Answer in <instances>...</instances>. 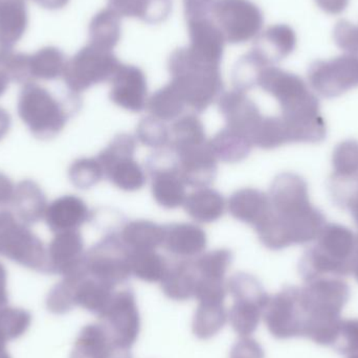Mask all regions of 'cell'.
<instances>
[{
  "label": "cell",
  "instance_id": "cell-58",
  "mask_svg": "<svg viewBox=\"0 0 358 358\" xmlns=\"http://www.w3.org/2000/svg\"><path fill=\"white\" fill-rule=\"evenodd\" d=\"M353 259H355V264L358 268V236L357 237V242H355V252H353Z\"/></svg>",
  "mask_w": 358,
  "mask_h": 358
},
{
  "label": "cell",
  "instance_id": "cell-32",
  "mask_svg": "<svg viewBox=\"0 0 358 358\" xmlns=\"http://www.w3.org/2000/svg\"><path fill=\"white\" fill-rule=\"evenodd\" d=\"M122 17L107 6L94 15L90 24V44L113 50L122 37Z\"/></svg>",
  "mask_w": 358,
  "mask_h": 358
},
{
  "label": "cell",
  "instance_id": "cell-20",
  "mask_svg": "<svg viewBox=\"0 0 358 358\" xmlns=\"http://www.w3.org/2000/svg\"><path fill=\"white\" fill-rule=\"evenodd\" d=\"M227 208L234 218L254 229L263 224L273 212L269 196L252 187H244L231 194Z\"/></svg>",
  "mask_w": 358,
  "mask_h": 358
},
{
  "label": "cell",
  "instance_id": "cell-2",
  "mask_svg": "<svg viewBox=\"0 0 358 358\" xmlns=\"http://www.w3.org/2000/svg\"><path fill=\"white\" fill-rule=\"evenodd\" d=\"M171 83L195 113L206 111L222 94L220 64L199 56L189 46L178 48L168 61Z\"/></svg>",
  "mask_w": 358,
  "mask_h": 358
},
{
  "label": "cell",
  "instance_id": "cell-40",
  "mask_svg": "<svg viewBox=\"0 0 358 358\" xmlns=\"http://www.w3.org/2000/svg\"><path fill=\"white\" fill-rule=\"evenodd\" d=\"M206 136L201 120L195 113L179 117L173 122L170 130L169 147L183 146L206 142Z\"/></svg>",
  "mask_w": 358,
  "mask_h": 358
},
{
  "label": "cell",
  "instance_id": "cell-1",
  "mask_svg": "<svg viewBox=\"0 0 358 358\" xmlns=\"http://www.w3.org/2000/svg\"><path fill=\"white\" fill-rule=\"evenodd\" d=\"M268 196L273 212L255 229L265 248L281 250L317 240L326 219L311 203L304 178L292 172L281 173L271 183Z\"/></svg>",
  "mask_w": 358,
  "mask_h": 358
},
{
  "label": "cell",
  "instance_id": "cell-55",
  "mask_svg": "<svg viewBox=\"0 0 358 358\" xmlns=\"http://www.w3.org/2000/svg\"><path fill=\"white\" fill-rule=\"evenodd\" d=\"M69 0H45V6L50 8H63Z\"/></svg>",
  "mask_w": 358,
  "mask_h": 358
},
{
  "label": "cell",
  "instance_id": "cell-39",
  "mask_svg": "<svg viewBox=\"0 0 358 358\" xmlns=\"http://www.w3.org/2000/svg\"><path fill=\"white\" fill-rule=\"evenodd\" d=\"M252 142L254 146L264 150H273L289 144L287 131L281 117H263L252 134Z\"/></svg>",
  "mask_w": 358,
  "mask_h": 358
},
{
  "label": "cell",
  "instance_id": "cell-13",
  "mask_svg": "<svg viewBox=\"0 0 358 358\" xmlns=\"http://www.w3.org/2000/svg\"><path fill=\"white\" fill-rule=\"evenodd\" d=\"M99 317L115 346L129 350L136 344L141 331V317L136 294L131 289L115 292Z\"/></svg>",
  "mask_w": 358,
  "mask_h": 358
},
{
  "label": "cell",
  "instance_id": "cell-56",
  "mask_svg": "<svg viewBox=\"0 0 358 358\" xmlns=\"http://www.w3.org/2000/svg\"><path fill=\"white\" fill-rule=\"evenodd\" d=\"M8 78L6 77L3 71H0V96L4 94L6 88H8Z\"/></svg>",
  "mask_w": 358,
  "mask_h": 358
},
{
  "label": "cell",
  "instance_id": "cell-10",
  "mask_svg": "<svg viewBox=\"0 0 358 358\" xmlns=\"http://www.w3.org/2000/svg\"><path fill=\"white\" fill-rule=\"evenodd\" d=\"M227 292L234 299L229 315V323L240 336H250L258 327L261 310L267 302V296L260 282L246 273H237L227 283Z\"/></svg>",
  "mask_w": 358,
  "mask_h": 358
},
{
  "label": "cell",
  "instance_id": "cell-16",
  "mask_svg": "<svg viewBox=\"0 0 358 358\" xmlns=\"http://www.w3.org/2000/svg\"><path fill=\"white\" fill-rule=\"evenodd\" d=\"M109 98L117 106L141 113L148 103V84L144 71L134 65L121 64L110 80Z\"/></svg>",
  "mask_w": 358,
  "mask_h": 358
},
{
  "label": "cell",
  "instance_id": "cell-33",
  "mask_svg": "<svg viewBox=\"0 0 358 358\" xmlns=\"http://www.w3.org/2000/svg\"><path fill=\"white\" fill-rule=\"evenodd\" d=\"M152 117L163 122L176 121L187 108V103L171 82L157 90L147 103Z\"/></svg>",
  "mask_w": 358,
  "mask_h": 358
},
{
  "label": "cell",
  "instance_id": "cell-11",
  "mask_svg": "<svg viewBox=\"0 0 358 358\" xmlns=\"http://www.w3.org/2000/svg\"><path fill=\"white\" fill-rule=\"evenodd\" d=\"M310 87L324 98H338L358 88V55L345 54L317 60L308 69Z\"/></svg>",
  "mask_w": 358,
  "mask_h": 358
},
{
  "label": "cell",
  "instance_id": "cell-22",
  "mask_svg": "<svg viewBox=\"0 0 358 358\" xmlns=\"http://www.w3.org/2000/svg\"><path fill=\"white\" fill-rule=\"evenodd\" d=\"M296 48L294 29L287 24H275L261 31L255 39L254 50L265 64L275 66L292 54Z\"/></svg>",
  "mask_w": 358,
  "mask_h": 358
},
{
  "label": "cell",
  "instance_id": "cell-25",
  "mask_svg": "<svg viewBox=\"0 0 358 358\" xmlns=\"http://www.w3.org/2000/svg\"><path fill=\"white\" fill-rule=\"evenodd\" d=\"M48 206L45 194L35 181L25 179L15 187L10 208L13 214L24 224L31 227L44 219Z\"/></svg>",
  "mask_w": 358,
  "mask_h": 358
},
{
  "label": "cell",
  "instance_id": "cell-30",
  "mask_svg": "<svg viewBox=\"0 0 358 358\" xmlns=\"http://www.w3.org/2000/svg\"><path fill=\"white\" fill-rule=\"evenodd\" d=\"M115 347L103 324H90L78 334L69 358H108Z\"/></svg>",
  "mask_w": 358,
  "mask_h": 358
},
{
  "label": "cell",
  "instance_id": "cell-52",
  "mask_svg": "<svg viewBox=\"0 0 358 358\" xmlns=\"http://www.w3.org/2000/svg\"><path fill=\"white\" fill-rule=\"evenodd\" d=\"M343 203L347 206L353 220L355 221L358 227V189H351L350 193L345 196Z\"/></svg>",
  "mask_w": 358,
  "mask_h": 358
},
{
  "label": "cell",
  "instance_id": "cell-51",
  "mask_svg": "<svg viewBox=\"0 0 358 358\" xmlns=\"http://www.w3.org/2000/svg\"><path fill=\"white\" fill-rule=\"evenodd\" d=\"M315 2L326 14L340 15L348 8L350 0H315Z\"/></svg>",
  "mask_w": 358,
  "mask_h": 358
},
{
  "label": "cell",
  "instance_id": "cell-29",
  "mask_svg": "<svg viewBox=\"0 0 358 358\" xmlns=\"http://www.w3.org/2000/svg\"><path fill=\"white\" fill-rule=\"evenodd\" d=\"M185 212L193 220L199 223L216 222L224 215V197L216 189L199 187L185 198Z\"/></svg>",
  "mask_w": 358,
  "mask_h": 358
},
{
  "label": "cell",
  "instance_id": "cell-24",
  "mask_svg": "<svg viewBox=\"0 0 358 358\" xmlns=\"http://www.w3.org/2000/svg\"><path fill=\"white\" fill-rule=\"evenodd\" d=\"M189 45L193 52L212 62L221 64L227 41L210 17L187 19Z\"/></svg>",
  "mask_w": 358,
  "mask_h": 358
},
{
  "label": "cell",
  "instance_id": "cell-31",
  "mask_svg": "<svg viewBox=\"0 0 358 358\" xmlns=\"http://www.w3.org/2000/svg\"><path fill=\"white\" fill-rule=\"evenodd\" d=\"M210 145L217 159L227 164L244 161L254 147L250 136L227 127L217 132Z\"/></svg>",
  "mask_w": 358,
  "mask_h": 358
},
{
  "label": "cell",
  "instance_id": "cell-19",
  "mask_svg": "<svg viewBox=\"0 0 358 358\" xmlns=\"http://www.w3.org/2000/svg\"><path fill=\"white\" fill-rule=\"evenodd\" d=\"M92 217V213L82 198L76 195H64L48 204L44 220L48 229L57 234L78 231Z\"/></svg>",
  "mask_w": 358,
  "mask_h": 358
},
{
  "label": "cell",
  "instance_id": "cell-36",
  "mask_svg": "<svg viewBox=\"0 0 358 358\" xmlns=\"http://www.w3.org/2000/svg\"><path fill=\"white\" fill-rule=\"evenodd\" d=\"M31 313L20 307H0V345L8 346L24 336L31 326Z\"/></svg>",
  "mask_w": 358,
  "mask_h": 358
},
{
  "label": "cell",
  "instance_id": "cell-15",
  "mask_svg": "<svg viewBox=\"0 0 358 358\" xmlns=\"http://www.w3.org/2000/svg\"><path fill=\"white\" fill-rule=\"evenodd\" d=\"M169 148L178 157L179 173L185 185L199 189L214 182L218 171V159L208 141Z\"/></svg>",
  "mask_w": 358,
  "mask_h": 358
},
{
  "label": "cell",
  "instance_id": "cell-3",
  "mask_svg": "<svg viewBox=\"0 0 358 358\" xmlns=\"http://www.w3.org/2000/svg\"><path fill=\"white\" fill-rule=\"evenodd\" d=\"M258 86L279 102L281 117L288 123H310L323 117L319 99L296 73L267 66L261 73Z\"/></svg>",
  "mask_w": 358,
  "mask_h": 358
},
{
  "label": "cell",
  "instance_id": "cell-45",
  "mask_svg": "<svg viewBox=\"0 0 358 358\" xmlns=\"http://www.w3.org/2000/svg\"><path fill=\"white\" fill-rule=\"evenodd\" d=\"M136 138L145 146L157 150L169 146L170 130L163 121L151 115L141 120L138 124Z\"/></svg>",
  "mask_w": 358,
  "mask_h": 358
},
{
  "label": "cell",
  "instance_id": "cell-59",
  "mask_svg": "<svg viewBox=\"0 0 358 358\" xmlns=\"http://www.w3.org/2000/svg\"><path fill=\"white\" fill-rule=\"evenodd\" d=\"M355 179H357V181H358V176H357V178H355Z\"/></svg>",
  "mask_w": 358,
  "mask_h": 358
},
{
  "label": "cell",
  "instance_id": "cell-12",
  "mask_svg": "<svg viewBox=\"0 0 358 358\" xmlns=\"http://www.w3.org/2000/svg\"><path fill=\"white\" fill-rule=\"evenodd\" d=\"M146 168L151 176V191L157 204L173 210L185 203V183L179 173L178 159L171 149H157L147 159Z\"/></svg>",
  "mask_w": 358,
  "mask_h": 358
},
{
  "label": "cell",
  "instance_id": "cell-35",
  "mask_svg": "<svg viewBox=\"0 0 358 358\" xmlns=\"http://www.w3.org/2000/svg\"><path fill=\"white\" fill-rule=\"evenodd\" d=\"M169 263L165 257L155 250L130 252L131 275L148 283H157L163 280Z\"/></svg>",
  "mask_w": 358,
  "mask_h": 358
},
{
  "label": "cell",
  "instance_id": "cell-50",
  "mask_svg": "<svg viewBox=\"0 0 358 358\" xmlns=\"http://www.w3.org/2000/svg\"><path fill=\"white\" fill-rule=\"evenodd\" d=\"M15 187L13 181L0 172V210L12 203Z\"/></svg>",
  "mask_w": 358,
  "mask_h": 358
},
{
  "label": "cell",
  "instance_id": "cell-18",
  "mask_svg": "<svg viewBox=\"0 0 358 358\" xmlns=\"http://www.w3.org/2000/svg\"><path fill=\"white\" fill-rule=\"evenodd\" d=\"M218 108L227 123V127L250 136L263 119L256 103L239 90L222 92L219 96Z\"/></svg>",
  "mask_w": 358,
  "mask_h": 358
},
{
  "label": "cell",
  "instance_id": "cell-27",
  "mask_svg": "<svg viewBox=\"0 0 358 358\" xmlns=\"http://www.w3.org/2000/svg\"><path fill=\"white\" fill-rule=\"evenodd\" d=\"M119 236L130 252L155 250L163 245L165 227L150 220L128 221L122 225Z\"/></svg>",
  "mask_w": 358,
  "mask_h": 358
},
{
  "label": "cell",
  "instance_id": "cell-6",
  "mask_svg": "<svg viewBox=\"0 0 358 358\" xmlns=\"http://www.w3.org/2000/svg\"><path fill=\"white\" fill-rule=\"evenodd\" d=\"M121 64L113 50L90 43L67 62L63 78L69 92L80 96L92 86L110 82Z\"/></svg>",
  "mask_w": 358,
  "mask_h": 358
},
{
  "label": "cell",
  "instance_id": "cell-38",
  "mask_svg": "<svg viewBox=\"0 0 358 358\" xmlns=\"http://www.w3.org/2000/svg\"><path fill=\"white\" fill-rule=\"evenodd\" d=\"M267 66L268 65L265 64L254 50H250L242 56L234 67L231 73L234 88L242 92L252 90L258 85L261 73Z\"/></svg>",
  "mask_w": 358,
  "mask_h": 358
},
{
  "label": "cell",
  "instance_id": "cell-28",
  "mask_svg": "<svg viewBox=\"0 0 358 358\" xmlns=\"http://www.w3.org/2000/svg\"><path fill=\"white\" fill-rule=\"evenodd\" d=\"M108 8L121 17L159 24L171 14L172 0H108Z\"/></svg>",
  "mask_w": 358,
  "mask_h": 358
},
{
  "label": "cell",
  "instance_id": "cell-34",
  "mask_svg": "<svg viewBox=\"0 0 358 358\" xmlns=\"http://www.w3.org/2000/svg\"><path fill=\"white\" fill-rule=\"evenodd\" d=\"M227 319L223 303H199L192 324L193 334L200 340H210L224 327Z\"/></svg>",
  "mask_w": 358,
  "mask_h": 358
},
{
  "label": "cell",
  "instance_id": "cell-5",
  "mask_svg": "<svg viewBox=\"0 0 358 358\" xmlns=\"http://www.w3.org/2000/svg\"><path fill=\"white\" fill-rule=\"evenodd\" d=\"M0 256L36 271L48 273L43 242L10 210H0Z\"/></svg>",
  "mask_w": 358,
  "mask_h": 358
},
{
  "label": "cell",
  "instance_id": "cell-21",
  "mask_svg": "<svg viewBox=\"0 0 358 358\" xmlns=\"http://www.w3.org/2000/svg\"><path fill=\"white\" fill-rule=\"evenodd\" d=\"M163 246L169 254L180 259L197 258L208 244L206 231L193 223H170L164 225Z\"/></svg>",
  "mask_w": 358,
  "mask_h": 358
},
{
  "label": "cell",
  "instance_id": "cell-23",
  "mask_svg": "<svg viewBox=\"0 0 358 358\" xmlns=\"http://www.w3.org/2000/svg\"><path fill=\"white\" fill-rule=\"evenodd\" d=\"M63 278L73 282L75 306L81 307L98 317L104 313L115 294V288L90 277L85 268Z\"/></svg>",
  "mask_w": 358,
  "mask_h": 358
},
{
  "label": "cell",
  "instance_id": "cell-9",
  "mask_svg": "<svg viewBox=\"0 0 358 358\" xmlns=\"http://www.w3.org/2000/svg\"><path fill=\"white\" fill-rule=\"evenodd\" d=\"M210 15L231 44L256 39L264 24L262 10L250 0H215Z\"/></svg>",
  "mask_w": 358,
  "mask_h": 358
},
{
  "label": "cell",
  "instance_id": "cell-14",
  "mask_svg": "<svg viewBox=\"0 0 358 358\" xmlns=\"http://www.w3.org/2000/svg\"><path fill=\"white\" fill-rule=\"evenodd\" d=\"M317 243L309 248L303 261L317 267L343 266L352 258L357 237L344 225L325 224L317 238Z\"/></svg>",
  "mask_w": 358,
  "mask_h": 358
},
{
  "label": "cell",
  "instance_id": "cell-37",
  "mask_svg": "<svg viewBox=\"0 0 358 358\" xmlns=\"http://www.w3.org/2000/svg\"><path fill=\"white\" fill-rule=\"evenodd\" d=\"M66 64L62 52L54 48H45L29 58V76L31 79H58L64 75Z\"/></svg>",
  "mask_w": 358,
  "mask_h": 358
},
{
  "label": "cell",
  "instance_id": "cell-26",
  "mask_svg": "<svg viewBox=\"0 0 358 358\" xmlns=\"http://www.w3.org/2000/svg\"><path fill=\"white\" fill-rule=\"evenodd\" d=\"M198 275L194 260L181 259L171 263L162 280V289L171 300L183 302L194 298Z\"/></svg>",
  "mask_w": 358,
  "mask_h": 358
},
{
  "label": "cell",
  "instance_id": "cell-43",
  "mask_svg": "<svg viewBox=\"0 0 358 358\" xmlns=\"http://www.w3.org/2000/svg\"><path fill=\"white\" fill-rule=\"evenodd\" d=\"M69 178L78 189H87L98 185L105 178V174L96 157H81L71 164Z\"/></svg>",
  "mask_w": 358,
  "mask_h": 358
},
{
  "label": "cell",
  "instance_id": "cell-42",
  "mask_svg": "<svg viewBox=\"0 0 358 358\" xmlns=\"http://www.w3.org/2000/svg\"><path fill=\"white\" fill-rule=\"evenodd\" d=\"M234 255L227 248H218L201 254L194 260L199 277L224 280L225 273L233 262Z\"/></svg>",
  "mask_w": 358,
  "mask_h": 358
},
{
  "label": "cell",
  "instance_id": "cell-46",
  "mask_svg": "<svg viewBox=\"0 0 358 358\" xmlns=\"http://www.w3.org/2000/svg\"><path fill=\"white\" fill-rule=\"evenodd\" d=\"M46 308L54 315H65L75 308L73 282L67 278L54 286L45 300Z\"/></svg>",
  "mask_w": 358,
  "mask_h": 358
},
{
  "label": "cell",
  "instance_id": "cell-44",
  "mask_svg": "<svg viewBox=\"0 0 358 358\" xmlns=\"http://www.w3.org/2000/svg\"><path fill=\"white\" fill-rule=\"evenodd\" d=\"M23 8L20 0H8L0 6V34L8 42L18 39L24 29L27 15Z\"/></svg>",
  "mask_w": 358,
  "mask_h": 358
},
{
  "label": "cell",
  "instance_id": "cell-8",
  "mask_svg": "<svg viewBox=\"0 0 358 358\" xmlns=\"http://www.w3.org/2000/svg\"><path fill=\"white\" fill-rule=\"evenodd\" d=\"M136 151V138L120 134L96 157L104 170L105 178L125 192L138 191L147 182L144 169L134 159Z\"/></svg>",
  "mask_w": 358,
  "mask_h": 358
},
{
  "label": "cell",
  "instance_id": "cell-17",
  "mask_svg": "<svg viewBox=\"0 0 358 358\" xmlns=\"http://www.w3.org/2000/svg\"><path fill=\"white\" fill-rule=\"evenodd\" d=\"M48 250V273L71 275L84 266V241L79 231L57 233Z\"/></svg>",
  "mask_w": 358,
  "mask_h": 358
},
{
  "label": "cell",
  "instance_id": "cell-4",
  "mask_svg": "<svg viewBox=\"0 0 358 358\" xmlns=\"http://www.w3.org/2000/svg\"><path fill=\"white\" fill-rule=\"evenodd\" d=\"M17 110L34 136L48 140L64 129L71 111H77L78 106H67L45 88L27 83L21 90Z\"/></svg>",
  "mask_w": 358,
  "mask_h": 358
},
{
  "label": "cell",
  "instance_id": "cell-41",
  "mask_svg": "<svg viewBox=\"0 0 358 358\" xmlns=\"http://www.w3.org/2000/svg\"><path fill=\"white\" fill-rule=\"evenodd\" d=\"M332 167L336 180H355L358 176V142L344 141L334 149Z\"/></svg>",
  "mask_w": 358,
  "mask_h": 358
},
{
  "label": "cell",
  "instance_id": "cell-57",
  "mask_svg": "<svg viewBox=\"0 0 358 358\" xmlns=\"http://www.w3.org/2000/svg\"><path fill=\"white\" fill-rule=\"evenodd\" d=\"M0 358H13L8 350V346L0 345Z\"/></svg>",
  "mask_w": 358,
  "mask_h": 358
},
{
  "label": "cell",
  "instance_id": "cell-53",
  "mask_svg": "<svg viewBox=\"0 0 358 358\" xmlns=\"http://www.w3.org/2000/svg\"><path fill=\"white\" fill-rule=\"evenodd\" d=\"M8 273L6 267L0 262V306L8 303Z\"/></svg>",
  "mask_w": 358,
  "mask_h": 358
},
{
  "label": "cell",
  "instance_id": "cell-49",
  "mask_svg": "<svg viewBox=\"0 0 358 358\" xmlns=\"http://www.w3.org/2000/svg\"><path fill=\"white\" fill-rule=\"evenodd\" d=\"M215 0H183L187 19L208 17Z\"/></svg>",
  "mask_w": 358,
  "mask_h": 358
},
{
  "label": "cell",
  "instance_id": "cell-54",
  "mask_svg": "<svg viewBox=\"0 0 358 358\" xmlns=\"http://www.w3.org/2000/svg\"><path fill=\"white\" fill-rule=\"evenodd\" d=\"M10 124H12L10 115L6 109L0 107V141L3 140L4 136L10 131Z\"/></svg>",
  "mask_w": 358,
  "mask_h": 358
},
{
  "label": "cell",
  "instance_id": "cell-48",
  "mask_svg": "<svg viewBox=\"0 0 358 358\" xmlns=\"http://www.w3.org/2000/svg\"><path fill=\"white\" fill-rule=\"evenodd\" d=\"M229 358H263V351L256 341L244 336L231 347Z\"/></svg>",
  "mask_w": 358,
  "mask_h": 358
},
{
  "label": "cell",
  "instance_id": "cell-7",
  "mask_svg": "<svg viewBox=\"0 0 358 358\" xmlns=\"http://www.w3.org/2000/svg\"><path fill=\"white\" fill-rule=\"evenodd\" d=\"M87 275L111 287L125 283L131 277L130 250L119 236L111 231L85 252Z\"/></svg>",
  "mask_w": 358,
  "mask_h": 358
},
{
  "label": "cell",
  "instance_id": "cell-47",
  "mask_svg": "<svg viewBox=\"0 0 358 358\" xmlns=\"http://www.w3.org/2000/svg\"><path fill=\"white\" fill-rule=\"evenodd\" d=\"M334 40L347 54L358 55V24L342 19L334 29Z\"/></svg>",
  "mask_w": 358,
  "mask_h": 358
}]
</instances>
